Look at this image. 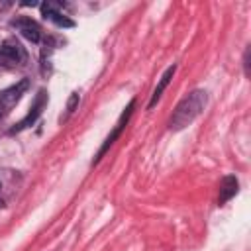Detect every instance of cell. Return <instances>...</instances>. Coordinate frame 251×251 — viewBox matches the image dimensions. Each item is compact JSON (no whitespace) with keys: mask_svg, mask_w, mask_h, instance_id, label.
Masks as SVG:
<instances>
[{"mask_svg":"<svg viewBox=\"0 0 251 251\" xmlns=\"http://www.w3.org/2000/svg\"><path fill=\"white\" fill-rule=\"evenodd\" d=\"M206 102H208V94L206 90H192L188 96H184L178 106L175 108L171 120H169V127L173 131H180L184 129L186 126H190L200 114L202 110L206 108Z\"/></svg>","mask_w":251,"mask_h":251,"instance_id":"obj_1","label":"cell"},{"mask_svg":"<svg viewBox=\"0 0 251 251\" xmlns=\"http://www.w3.org/2000/svg\"><path fill=\"white\" fill-rule=\"evenodd\" d=\"M25 61V51L18 41H4L0 45V67L2 69H16Z\"/></svg>","mask_w":251,"mask_h":251,"instance_id":"obj_2","label":"cell"},{"mask_svg":"<svg viewBox=\"0 0 251 251\" xmlns=\"http://www.w3.org/2000/svg\"><path fill=\"white\" fill-rule=\"evenodd\" d=\"M12 25H14L16 31H20V33H22L27 41H31V43H37V41L41 39V27H39V24H37L35 20L27 18V16L16 18V20L12 22Z\"/></svg>","mask_w":251,"mask_h":251,"instance_id":"obj_3","label":"cell"},{"mask_svg":"<svg viewBox=\"0 0 251 251\" xmlns=\"http://www.w3.org/2000/svg\"><path fill=\"white\" fill-rule=\"evenodd\" d=\"M47 104V92L45 90H39L37 94H35V100H33V104H31V108H29V112H27V116L16 126V127H12V131L10 133H16V131H22V129H25V127H29L31 124H35V120L39 118V114H41V110H43V106Z\"/></svg>","mask_w":251,"mask_h":251,"instance_id":"obj_4","label":"cell"},{"mask_svg":"<svg viewBox=\"0 0 251 251\" xmlns=\"http://www.w3.org/2000/svg\"><path fill=\"white\" fill-rule=\"evenodd\" d=\"M133 106H135V100H131V102L127 104L126 112H124V114L120 116V122L116 124L114 131H112V133H110V135L106 137V141H104V145L100 147V151H98V155H96L94 163H98V161H100V159L104 157V153H106V151H108V149H110V147L114 145V141H116V139H118V137L122 135V129H124V127H126V124H127V120H129V116H131V110H133Z\"/></svg>","mask_w":251,"mask_h":251,"instance_id":"obj_5","label":"cell"},{"mask_svg":"<svg viewBox=\"0 0 251 251\" xmlns=\"http://www.w3.org/2000/svg\"><path fill=\"white\" fill-rule=\"evenodd\" d=\"M61 10H63V6H61V4H55V2H45V4H41V16H43L45 20L53 22V24L59 25V27H73L75 22H73L71 18H67Z\"/></svg>","mask_w":251,"mask_h":251,"instance_id":"obj_6","label":"cell"},{"mask_svg":"<svg viewBox=\"0 0 251 251\" xmlns=\"http://www.w3.org/2000/svg\"><path fill=\"white\" fill-rule=\"evenodd\" d=\"M27 86H29V80L27 78H22L18 84H12L10 88H4L0 92V106L4 110H10L12 106H16L18 100L22 98V94L27 90Z\"/></svg>","mask_w":251,"mask_h":251,"instance_id":"obj_7","label":"cell"},{"mask_svg":"<svg viewBox=\"0 0 251 251\" xmlns=\"http://www.w3.org/2000/svg\"><path fill=\"white\" fill-rule=\"evenodd\" d=\"M237 186H239V182H237V178L233 175H227V176L222 178V182H220V196H218L220 206L226 204L229 198H233L237 194Z\"/></svg>","mask_w":251,"mask_h":251,"instance_id":"obj_8","label":"cell"},{"mask_svg":"<svg viewBox=\"0 0 251 251\" xmlns=\"http://www.w3.org/2000/svg\"><path fill=\"white\" fill-rule=\"evenodd\" d=\"M175 71H176V65H171L165 73H163V76L159 78V84L155 86V90H153V94H151V100H149V104H147V108H153L155 104H157V100L161 98V94L165 92V88L169 86V82H171V78L175 76Z\"/></svg>","mask_w":251,"mask_h":251,"instance_id":"obj_9","label":"cell"},{"mask_svg":"<svg viewBox=\"0 0 251 251\" xmlns=\"http://www.w3.org/2000/svg\"><path fill=\"white\" fill-rule=\"evenodd\" d=\"M76 104H78V94H71V98H69V104H67V114L61 118V122H65L73 112H75V108H76Z\"/></svg>","mask_w":251,"mask_h":251,"instance_id":"obj_10","label":"cell"},{"mask_svg":"<svg viewBox=\"0 0 251 251\" xmlns=\"http://www.w3.org/2000/svg\"><path fill=\"white\" fill-rule=\"evenodd\" d=\"M2 114H4V108H2V106H0V118H2Z\"/></svg>","mask_w":251,"mask_h":251,"instance_id":"obj_11","label":"cell"},{"mask_svg":"<svg viewBox=\"0 0 251 251\" xmlns=\"http://www.w3.org/2000/svg\"><path fill=\"white\" fill-rule=\"evenodd\" d=\"M2 204H4V202H2V200H0V208H2Z\"/></svg>","mask_w":251,"mask_h":251,"instance_id":"obj_12","label":"cell"}]
</instances>
